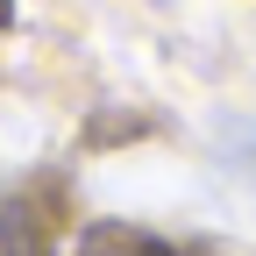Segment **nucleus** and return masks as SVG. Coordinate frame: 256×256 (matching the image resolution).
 <instances>
[{"label":"nucleus","mask_w":256,"mask_h":256,"mask_svg":"<svg viewBox=\"0 0 256 256\" xmlns=\"http://www.w3.org/2000/svg\"><path fill=\"white\" fill-rule=\"evenodd\" d=\"M86 256H185V249H171V242H142V235H128V228H100L86 242Z\"/></svg>","instance_id":"1"},{"label":"nucleus","mask_w":256,"mask_h":256,"mask_svg":"<svg viewBox=\"0 0 256 256\" xmlns=\"http://www.w3.org/2000/svg\"><path fill=\"white\" fill-rule=\"evenodd\" d=\"M8 22H14V0H0V28H8Z\"/></svg>","instance_id":"2"}]
</instances>
